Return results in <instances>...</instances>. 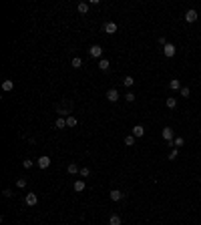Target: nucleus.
<instances>
[{
    "mask_svg": "<svg viewBox=\"0 0 201 225\" xmlns=\"http://www.w3.org/2000/svg\"><path fill=\"white\" fill-rule=\"evenodd\" d=\"M157 42H159V44H161V46H165V44H169V42H167V40H165V36H159V38H157Z\"/></svg>",
    "mask_w": 201,
    "mask_h": 225,
    "instance_id": "obj_31",
    "label": "nucleus"
},
{
    "mask_svg": "<svg viewBox=\"0 0 201 225\" xmlns=\"http://www.w3.org/2000/svg\"><path fill=\"white\" fill-rule=\"evenodd\" d=\"M77 10L81 12V14H86V12H89V2H79Z\"/></svg>",
    "mask_w": 201,
    "mask_h": 225,
    "instance_id": "obj_13",
    "label": "nucleus"
},
{
    "mask_svg": "<svg viewBox=\"0 0 201 225\" xmlns=\"http://www.w3.org/2000/svg\"><path fill=\"white\" fill-rule=\"evenodd\" d=\"M109 225H123L121 223V217L119 215H111L109 217Z\"/></svg>",
    "mask_w": 201,
    "mask_h": 225,
    "instance_id": "obj_18",
    "label": "nucleus"
},
{
    "mask_svg": "<svg viewBox=\"0 0 201 225\" xmlns=\"http://www.w3.org/2000/svg\"><path fill=\"white\" fill-rule=\"evenodd\" d=\"M165 105H167V109H175V107H177V99H175V96H169L167 101H165Z\"/></svg>",
    "mask_w": 201,
    "mask_h": 225,
    "instance_id": "obj_14",
    "label": "nucleus"
},
{
    "mask_svg": "<svg viewBox=\"0 0 201 225\" xmlns=\"http://www.w3.org/2000/svg\"><path fill=\"white\" fill-rule=\"evenodd\" d=\"M89 54H91L93 58H99V60H100V56H103V48H100L99 44H93V46L89 48Z\"/></svg>",
    "mask_w": 201,
    "mask_h": 225,
    "instance_id": "obj_1",
    "label": "nucleus"
},
{
    "mask_svg": "<svg viewBox=\"0 0 201 225\" xmlns=\"http://www.w3.org/2000/svg\"><path fill=\"white\" fill-rule=\"evenodd\" d=\"M173 145H175V149H179V147H183V145H185V139H183V137H177V139L173 141Z\"/></svg>",
    "mask_w": 201,
    "mask_h": 225,
    "instance_id": "obj_22",
    "label": "nucleus"
},
{
    "mask_svg": "<svg viewBox=\"0 0 201 225\" xmlns=\"http://www.w3.org/2000/svg\"><path fill=\"white\" fill-rule=\"evenodd\" d=\"M54 127H57V129H64V127H67V119H62V117H58V119L54 121Z\"/></svg>",
    "mask_w": 201,
    "mask_h": 225,
    "instance_id": "obj_15",
    "label": "nucleus"
},
{
    "mask_svg": "<svg viewBox=\"0 0 201 225\" xmlns=\"http://www.w3.org/2000/svg\"><path fill=\"white\" fill-rule=\"evenodd\" d=\"M169 89H171V91H181V82H179L177 78H173V81H169Z\"/></svg>",
    "mask_w": 201,
    "mask_h": 225,
    "instance_id": "obj_12",
    "label": "nucleus"
},
{
    "mask_svg": "<svg viewBox=\"0 0 201 225\" xmlns=\"http://www.w3.org/2000/svg\"><path fill=\"white\" fill-rule=\"evenodd\" d=\"M107 99H109L111 103H117L119 101V91H117V89H109V91H107Z\"/></svg>",
    "mask_w": 201,
    "mask_h": 225,
    "instance_id": "obj_5",
    "label": "nucleus"
},
{
    "mask_svg": "<svg viewBox=\"0 0 201 225\" xmlns=\"http://www.w3.org/2000/svg\"><path fill=\"white\" fill-rule=\"evenodd\" d=\"M109 67H111V64H109L107 58H100V60H99V68H100V71H109Z\"/></svg>",
    "mask_w": 201,
    "mask_h": 225,
    "instance_id": "obj_17",
    "label": "nucleus"
},
{
    "mask_svg": "<svg viewBox=\"0 0 201 225\" xmlns=\"http://www.w3.org/2000/svg\"><path fill=\"white\" fill-rule=\"evenodd\" d=\"M2 195H4V197H12V191H10V189H4V191H2Z\"/></svg>",
    "mask_w": 201,
    "mask_h": 225,
    "instance_id": "obj_32",
    "label": "nucleus"
},
{
    "mask_svg": "<svg viewBox=\"0 0 201 225\" xmlns=\"http://www.w3.org/2000/svg\"><path fill=\"white\" fill-rule=\"evenodd\" d=\"M125 99H127L129 103H133L135 99H137V96H135V93H127V95H125Z\"/></svg>",
    "mask_w": 201,
    "mask_h": 225,
    "instance_id": "obj_28",
    "label": "nucleus"
},
{
    "mask_svg": "<svg viewBox=\"0 0 201 225\" xmlns=\"http://www.w3.org/2000/svg\"><path fill=\"white\" fill-rule=\"evenodd\" d=\"M143 135H145L143 125H135V127H133V137L137 139V137H143Z\"/></svg>",
    "mask_w": 201,
    "mask_h": 225,
    "instance_id": "obj_8",
    "label": "nucleus"
},
{
    "mask_svg": "<svg viewBox=\"0 0 201 225\" xmlns=\"http://www.w3.org/2000/svg\"><path fill=\"white\" fill-rule=\"evenodd\" d=\"M12 89H14V82H12V81H4V82H2V91L10 93Z\"/></svg>",
    "mask_w": 201,
    "mask_h": 225,
    "instance_id": "obj_16",
    "label": "nucleus"
},
{
    "mask_svg": "<svg viewBox=\"0 0 201 225\" xmlns=\"http://www.w3.org/2000/svg\"><path fill=\"white\" fill-rule=\"evenodd\" d=\"M71 64H72V67H75V68H81V67H82V58L75 56V58H72V60H71Z\"/></svg>",
    "mask_w": 201,
    "mask_h": 225,
    "instance_id": "obj_20",
    "label": "nucleus"
},
{
    "mask_svg": "<svg viewBox=\"0 0 201 225\" xmlns=\"http://www.w3.org/2000/svg\"><path fill=\"white\" fill-rule=\"evenodd\" d=\"M16 187H18V189H24V187H26V179H18V181H16Z\"/></svg>",
    "mask_w": 201,
    "mask_h": 225,
    "instance_id": "obj_27",
    "label": "nucleus"
},
{
    "mask_svg": "<svg viewBox=\"0 0 201 225\" xmlns=\"http://www.w3.org/2000/svg\"><path fill=\"white\" fill-rule=\"evenodd\" d=\"M67 171H68V173H71V175H77V173H79V171H81V169H79V167H77V163H71V165H68V167H67Z\"/></svg>",
    "mask_w": 201,
    "mask_h": 225,
    "instance_id": "obj_19",
    "label": "nucleus"
},
{
    "mask_svg": "<svg viewBox=\"0 0 201 225\" xmlns=\"http://www.w3.org/2000/svg\"><path fill=\"white\" fill-rule=\"evenodd\" d=\"M36 165H38L40 169H48V167H50V157H46V155H42V157H38V161H36Z\"/></svg>",
    "mask_w": 201,
    "mask_h": 225,
    "instance_id": "obj_3",
    "label": "nucleus"
},
{
    "mask_svg": "<svg viewBox=\"0 0 201 225\" xmlns=\"http://www.w3.org/2000/svg\"><path fill=\"white\" fill-rule=\"evenodd\" d=\"M125 145H127V147H133V145H135V137H133V135H127V137H125Z\"/></svg>",
    "mask_w": 201,
    "mask_h": 225,
    "instance_id": "obj_21",
    "label": "nucleus"
},
{
    "mask_svg": "<svg viewBox=\"0 0 201 225\" xmlns=\"http://www.w3.org/2000/svg\"><path fill=\"white\" fill-rule=\"evenodd\" d=\"M67 127H77V119L68 115V117H67Z\"/></svg>",
    "mask_w": 201,
    "mask_h": 225,
    "instance_id": "obj_23",
    "label": "nucleus"
},
{
    "mask_svg": "<svg viewBox=\"0 0 201 225\" xmlns=\"http://www.w3.org/2000/svg\"><path fill=\"white\" fill-rule=\"evenodd\" d=\"M177 155H179V151H177V149H173L171 153H169V161H173V159H177Z\"/></svg>",
    "mask_w": 201,
    "mask_h": 225,
    "instance_id": "obj_29",
    "label": "nucleus"
},
{
    "mask_svg": "<svg viewBox=\"0 0 201 225\" xmlns=\"http://www.w3.org/2000/svg\"><path fill=\"white\" fill-rule=\"evenodd\" d=\"M109 197H111V201H121V199L125 197V193L119 191V189H113V191L109 193Z\"/></svg>",
    "mask_w": 201,
    "mask_h": 225,
    "instance_id": "obj_6",
    "label": "nucleus"
},
{
    "mask_svg": "<svg viewBox=\"0 0 201 225\" xmlns=\"http://www.w3.org/2000/svg\"><path fill=\"white\" fill-rule=\"evenodd\" d=\"M163 139H165V141H173V129H171V127H165V129H163Z\"/></svg>",
    "mask_w": 201,
    "mask_h": 225,
    "instance_id": "obj_9",
    "label": "nucleus"
},
{
    "mask_svg": "<svg viewBox=\"0 0 201 225\" xmlns=\"http://www.w3.org/2000/svg\"><path fill=\"white\" fill-rule=\"evenodd\" d=\"M32 165H34V161H30V159H24V161H22V167L24 169H30Z\"/></svg>",
    "mask_w": 201,
    "mask_h": 225,
    "instance_id": "obj_26",
    "label": "nucleus"
},
{
    "mask_svg": "<svg viewBox=\"0 0 201 225\" xmlns=\"http://www.w3.org/2000/svg\"><path fill=\"white\" fill-rule=\"evenodd\" d=\"M79 175H81V177H89V175H91V169H89V167H82L81 171H79Z\"/></svg>",
    "mask_w": 201,
    "mask_h": 225,
    "instance_id": "obj_25",
    "label": "nucleus"
},
{
    "mask_svg": "<svg viewBox=\"0 0 201 225\" xmlns=\"http://www.w3.org/2000/svg\"><path fill=\"white\" fill-rule=\"evenodd\" d=\"M199 183H201V177H199Z\"/></svg>",
    "mask_w": 201,
    "mask_h": 225,
    "instance_id": "obj_33",
    "label": "nucleus"
},
{
    "mask_svg": "<svg viewBox=\"0 0 201 225\" xmlns=\"http://www.w3.org/2000/svg\"><path fill=\"white\" fill-rule=\"evenodd\" d=\"M24 201H26L28 207H34L38 203V197H36V193H26V199H24Z\"/></svg>",
    "mask_w": 201,
    "mask_h": 225,
    "instance_id": "obj_4",
    "label": "nucleus"
},
{
    "mask_svg": "<svg viewBox=\"0 0 201 225\" xmlns=\"http://www.w3.org/2000/svg\"><path fill=\"white\" fill-rule=\"evenodd\" d=\"M199 133H201V129H199Z\"/></svg>",
    "mask_w": 201,
    "mask_h": 225,
    "instance_id": "obj_34",
    "label": "nucleus"
},
{
    "mask_svg": "<svg viewBox=\"0 0 201 225\" xmlns=\"http://www.w3.org/2000/svg\"><path fill=\"white\" fill-rule=\"evenodd\" d=\"M105 32L115 34V32H117V24H115V22H107V24H105Z\"/></svg>",
    "mask_w": 201,
    "mask_h": 225,
    "instance_id": "obj_11",
    "label": "nucleus"
},
{
    "mask_svg": "<svg viewBox=\"0 0 201 225\" xmlns=\"http://www.w3.org/2000/svg\"><path fill=\"white\" fill-rule=\"evenodd\" d=\"M133 82H135L133 77H125V78H123V85H125V86H133Z\"/></svg>",
    "mask_w": 201,
    "mask_h": 225,
    "instance_id": "obj_24",
    "label": "nucleus"
},
{
    "mask_svg": "<svg viewBox=\"0 0 201 225\" xmlns=\"http://www.w3.org/2000/svg\"><path fill=\"white\" fill-rule=\"evenodd\" d=\"M181 96H189V89H187V86H181Z\"/></svg>",
    "mask_w": 201,
    "mask_h": 225,
    "instance_id": "obj_30",
    "label": "nucleus"
},
{
    "mask_svg": "<svg viewBox=\"0 0 201 225\" xmlns=\"http://www.w3.org/2000/svg\"><path fill=\"white\" fill-rule=\"evenodd\" d=\"M185 20H187V22H195V20H197V10L189 8V10L185 12Z\"/></svg>",
    "mask_w": 201,
    "mask_h": 225,
    "instance_id": "obj_7",
    "label": "nucleus"
},
{
    "mask_svg": "<svg viewBox=\"0 0 201 225\" xmlns=\"http://www.w3.org/2000/svg\"><path fill=\"white\" fill-rule=\"evenodd\" d=\"M175 53H177V48L173 46V44H165V46H163V54H165L167 58L175 56Z\"/></svg>",
    "mask_w": 201,
    "mask_h": 225,
    "instance_id": "obj_2",
    "label": "nucleus"
},
{
    "mask_svg": "<svg viewBox=\"0 0 201 225\" xmlns=\"http://www.w3.org/2000/svg\"><path fill=\"white\" fill-rule=\"evenodd\" d=\"M72 187H75V191H77V193H81V191H85L86 183L82 181V179H79V181H75V185H72Z\"/></svg>",
    "mask_w": 201,
    "mask_h": 225,
    "instance_id": "obj_10",
    "label": "nucleus"
}]
</instances>
